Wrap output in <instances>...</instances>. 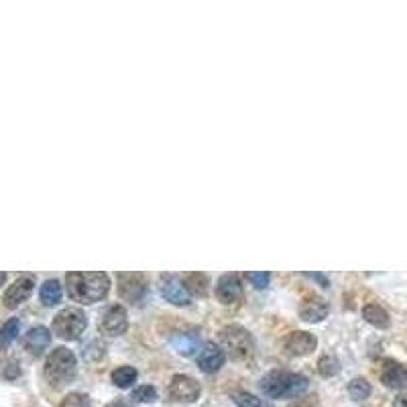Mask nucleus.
Returning <instances> with one entry per match:
<instances>
[{"label":"nucleus","instance_id":"1","mask_svg":"<svg viewBox=\"0 0 407 407\" xmlns=\"http://www.w3.org/2000/svg\"><path fill=\"white\" fill-rule=\"evenodd\" d=\"M67 293L74 302L78 304H96L102 302L108 290H110V279L106 273H67Z\"/></svg>","mask_w":407,"mask_h":407},{"label":"nucleus","instance_id":"2","mask_svg":"<svg viewBox=\"0 0 407 407\" xmlns=\"http://www.w3.org/2000/svg\"><path fill=\"white\" fill-rule=\"evenodd\" d=\"M308 385H310V381L299 373L271 370L269 375L263 377L261 391L271 399H290V397L302 395L308 389Z\"/></svg>","mask_w":407,"mask_h":407},{"label":"nucleus","instance_id":"3","mask_svg":"<svg viewBox=\"0 0 407 407\" xmlns=\"http://www.w3.org/2000/svg\"><path fill=\"white\" fill-rule=\"evenodd\" d=\"M45 379L53 385V387H63L67 383H72L76 379L78 373V361L76 354L70 349H53V352L47 356L45 361Z\"/></svg>","mask_w":407,"mask_h":407},{"label":"nucleus","instance_id":"4","mask_svg":"<svg viewBox=\"0 0 407 407\" xmlns=\"http://www.w3.org/2000/svg\"><path fill=\"white\" fill-rule=\"evenodd\" d=\"M88 326L86 314L78 308H65L53 318L51 330L61 340H78Z\"/></svg>","mask_w":407,"mask_h":407},{"label":"nucleus","instance_id":"5","mask_svg":"<svg viewBox=\"0 0 407 407\" xmlns=\"http://www.w3.org/2000/svg\"><path fill=\"white\" fill-rule=\"evenodd\" d=\"M220 349L228 350L234 358H249L252 354V340L245 328L226 326L220 330Z\"/></svg>","mask_w":407,"mask_h":407},{"label":"nucleus","instance_id":"6","mask_svg":"<svg viewBox=\"0 0 407 407\" xmlns=\"http://www.w3.org/2000/svg\"><path fill=\"white\" fill-rule=\"evenodd\" d=\"M200 393H202L200 383L188 375H175L169 383V397L177 403H194Z\"/></svg>","mask_w":407,"mask_h":407},{"label":"nucleus","instance_id":"7","mask_svg":"<svg viewBox=\"0 0 407 407\" xmlns=\"http://www.w3.org/2000/svg\"><path fill=\"white\" fill-rule=\"evenodd\" d=\"M118 291H120V297L131 302V304L141 302L147 293L145 275H141V273H120L118 275Z\"/></svg>","mask_w":407,"mask_h":407},{"label":"nucleus","instance_id":"8","mask_svg":"<svg viewBox=\"0 0 407 407\" xmlns=\"http://www.w3.org/2000/svg\"><path fill=\"white\" fill-rule=\"evenodd\" d=\"M33 288H35V277L31 275H22L19 277L8 290L4 291V297H2V304L8 308V310H15L19 308L22 302L29 299V295L33 293Z\"/></svg>","mask_w":407,"mask_h":407},{"label":"nucleus","instance_id":"9","mask_svg":"<svg viewBox=\"0 0 407 407\" xmlns=\"http://www.w3.org/2000/svg\"><path fill=\"white\" fill-rule=\"evenodd\" d=\"M127 328H129V316L122 306H112L100 322V330L108 336H120L127 332Z\"/></svg>","mask_w":407,"mask_h":407},{"label":"nucleus","instance_id":"10","mask_svg":"<svg viewBox=\"0 0 407 407\" xmlns=\"http://www.w3.org/2000/svg\"><path fill=\"white\" fill-rule=\"evenodd\" d=\"M243 293V285H240V279L238 275L234 273H226L218 279L216 283V297L222 302V304H234Z\"/></svg>","mask_w":407,"mask_h":407},{"label":"nucleus","instance_id":"11","mask_svg":"<svg viewBox=\"0 0 407 407\" xmlns=\"http://www.w3.org/2000/svg\"><path fill=\"white\" fill-rule=\"evenodd\" d=\"M224 361H226V352L220 349L218 344L208 342L204 347V350L200 352V356H198V367L202 368L204 373H216L224 365Z\"/></svg>","mask_w":407,"mask_h":407},{"label":"nucleus","instance_id":"12","mask_svg":"<svg viewBox=\"0 0 407 407\" xmlns=\"http://www.w3.org/2000/svg\"><path fill=\"white\" fill-rule=\"evenodd\" d=\"M159 290H161V295L174 306H188L190 304V293L183 288V283H179L175 277H163Z\"/></svg>","mask_w":407,"mask_h":407},{"label":"nucleus","instance_id":"13","mask_svg":"<svg viewBox=\"0 0 407 407\" xmlns=\"http://www.w3.org/2000/svg\"><path fill=\"white\" fill-rule=\"evenodd\" d=\"M316 344H318V340H316V336L310 334V332H293L288 336V340H285V349L290 350L293 356H306V354H310L311 350L316 349Z\"/></svg>","mask_w":407,"mask_h":407},{"label":"nucleus","instance_id":"14","mask_svg":"<svg viewBox=\"0 0 407 407\" xmlns=\"http://www.w3.org/2000/svg\"><path fill=\"white\" fill-rule=\"evenodd\" d=\"M51 342V334L45 326H35L25 334V349L33 356H41Z\"/></svg>","mask_w":407,"mask_h":407},{"label":"nucleus","instance_id":"15","mask_svg":"<svg viewBox=\"0 0 407 407\" xmlns=\"http://www.w3.org/2000/svg\"><path fill=\"white\" fill-rule=\"evenodd\" d=\"M381 383L389 389H406L407 387V368L399 363L387 361L383 373H381Z\"/></svg>","mask_w":407,"mask_h":407},{"label":"nucleus","instance_id":"16","mask_svg":"<svg viewBox=\"0 0 407 407\" xmlns=\"http://www.w3.org/2000/svg\"><path fill=\"white\" fill-rule=\"evenodd\" d=\"M299 316L306 322H322L328 316V304L322 297H311L302 306Z\"/></svg>","mask_w":407,"mask_h":407},{"label":"nucleus","instance_id":"17","mask_svg":"<svg viewBox=\"0 0 407 407\" xmlns=\"http://www.w3.org/2000/svg\"><path fill=\"white\" fill-rule=\"evenodd\" d=\"M172 344L174 349L183 354V356H192L195 350L200 349V338L195 334H190V332H177L174 338H172Z\"/></svg>","mask_w":407,"mask_h":407},{"label":"nucleus","instance_id":"18","mask_svg":"<svg viewBox=\"0 0 407 407\" xmlns=\"http://www.w3.org/2000/svg\"><path fill=\"white\" fill-rule=\"evenodd\" d=\"M363 318L367 320L370 326H375V328H381L385 330L389 328V324H391V320H389V314L379 304H368L363 308Z\"/></svg>","mask_w":407,"mask_h":407},{"label":"nucleus","instance_id":"19","mask_svg":"<svg viewBox=\"0 0 407 407\" xmlns=\"http://www.w3.org/2000/svg\"><path fill=\"white\" fill-rule=\"evenodd\" d=\"M208 285H210V279L206 273H190L183 279V288L188 290V293H194V295H206Z\"/></svg>","mask_w":407,"mask_h":407},{"label":"nucleus","instance_id":"20","mask_svg":"<svg viewBox=\"0 0 407 407\" xmlns=\"http://www.w3.org/2000/svg\"><path fill=\"white\" fill-rule=\"evenodd\" d=\"M41 302H43V306H58L59 302H61V295H63V291H61V285H59V281L56 279H49V281H45L43 285H41Z\"/></svg>","mask_w":407,"mask_h":407},{"label":"nucleus","instance_id":"21","mask_svg":"<svg viewBox=\"0 0 407 407\" xmlns=\"http://www.w3.org/2000/svg\"><path fill=\"white\" fill-rule=\"evenodd\" d=\"M110 379H112V383H115L117 387L129 389L135 383L136 379H138V373H136V368L133 367H118L117 370H112Z\"/></svg>","mask_w":407,"mask_h":407},{"label":"nucleus","instance_id":"22","mask_svg":"<svg viewBox=\"0 0 407 407\" xmlns=\"http://www.w3.org/2000/svg\"><path fill=\"white\" fill-rule=\"evenodd\" d=\"M20 322L19 318H11L2 328H0V349H6L19 334Z\"/></svg>","mask_w":407,"mask_h":407},{"label":"nucleus","instance_id":"23","mask_svg":"<svg viewBox=\"0 0 407 407\" xmlns=\"http://www.w3.org/2000/svg\"><path fill=\"white\" fill-rule=\"evenodd\" d=\"M370 383L365 379H352L349 383V395L354 401H365L368 395H370Z\"/></svg>","mask_w":407,"mask_h":407},{"label":"nucleus","instance_id":"24","mask_svg":"<svg viewBox=\"0 0 407 407\" xmlns=\"http://www.w3.org/2000/svg\"><path fill=\"white\" fill-rule=\"evenodd\" d=\"M338 370H340V363H338V358L334 356V354H324L320 361H318V373L322 375V377H334V375H338Z\"/></svg>","mask_w":407,"mask_h":407},{"label":"nucleus","instance_id":"25","mask_svg":"<svg viewBox=\"0 0 407 407\" xmlns=\"http://www.w3.org/2000/svg\"><path fill=\"white\" fill-rule=\"evenodd\" d=\"M233 401L238 407H265V403L249 391H236L233 393Z\"/></svg>","mask_w":407,"mask_h":407},{"label":"nucleus","instance_id":"26","mask_svg":"<svg viewBox=\"0 0 407 407\" xmlns=\"http://www.w3.org/2000/svg\"><path fill=\"white\" fill-rule=\"evenodd\" d=\"M133 399L136 403H153L157 399V389L151 385H141L133 391Z\"/></svg>","mask_w":407,"mask_h":407},{"label":"nucleus","instance_id":"27","mask_svg":"<svg viewBox=\"0 0 407 407\" xmlns=\"http://www.w3.org/2000/svg\"><path fill=\"white\" fill-rule=\"evenodd\" d=\"M59 407H90V397L84 393H70L63 397Z\"/></svg>","mask_w":407,"mask_h":407},{"label":"nucleus","instance_id":"28","mask_svg":"<svg viewBox=\"0 0 407 407\" xmlns=\"http://www.w3.org/2000/svg\"><path fill=\"white\" fill-rule=\"evenodd\" d=\"M247 277L257 290H265L267 283H269V273H249Z\"/></svg>","mask_w":407,"mask_h":407},{"label":"nucleus","instance_id":"29","mask_svg":"<svg viewBox=\"0 0 407 407\" xmlns=\"http://www.w3.org/2000/svg\"><path fill=\"white\" fill-rule=\"evenodd\" d=\"M2 375L6 377V379H17L20 375V368L17 363H8L6 367L2 368Z\"/></svg>","mask_w":407,"mask_h":407},{"label":"nucleus","instance_id":"30","mask_svg":"<svg viewBox=\"0 0 407 407\" xmlns=\"http://www.w3.org/2000/svg\"><path fill=\"white\" fill-rule=\"evenodd\" d=\"M308 279H311V281H316V283H320L322 288H328L330 285V281H328V277L324 275V273H304Z\"/></svg>","mask_w":407,"mask_h":407},{"label":"nucleus","instance_id":"31","mask_svg":"<svg viewBox=\"0 0 407 407\" xmlns=\"http://www.w3.org/2000/svg\"><path fill=\"white\" fill-rule=\"evenodd\" d=\"M391 407H407V387L395 397V401H393V406Z\"/></svg>","mask_w":407,"mask_h":407},{"label":"nucleus","instance_id":"32","mask_svg":"<svg viewBox=\"0 0 407 407\" xmlns=\"http://www.w3.org/2000/svg\"><path fill=\"white\" fill-rule=\"evenodd\" d=\"M106 407H129V403H127V401H122V399H117V401L108 403Z\"/></svg>","mask_w":407,"mask_h":407},{"label":"nucleus","instance_id":"33","mask_svg":"<svg viewBox=\"0 0 407 407\" xmlns=\"http://www.w3.org/2000/svg\"><path fill=\"white\" fill-rule=\"evenodd\" d=\"M4 281H6V273H0V285H2Z\"/></svg>","mask_w":407,"mask_h":407}]
</instances>
